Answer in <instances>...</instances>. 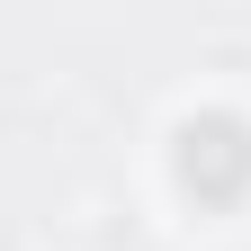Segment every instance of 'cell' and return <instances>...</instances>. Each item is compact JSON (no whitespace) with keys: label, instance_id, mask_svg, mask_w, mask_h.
<instances>
[{"label":"cell","instance_id":"obj_1","mask_svg":"<svg viewBox=\"0 0 251 251\" xmlns=\"http://www.w3.org/2000/svg\"><path fill=\"white\" fill-rule=\"evenodd\" d=\"M179 179L198 188V198H215V206L242 198V188H251V126L225 117V108H215V117H188L179 126Z\"/></svg>","mask_w":251,"mask_h":251}]
</instances>
